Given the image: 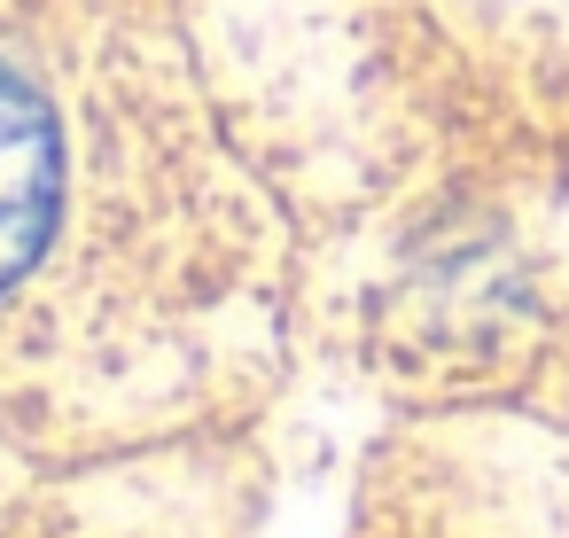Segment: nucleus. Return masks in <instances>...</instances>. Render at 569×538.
<instances>
[{
  "label": "nucleus",
  "mask_w": 569,
  "mask_h": 538,
  "mask_svg": "<svg viewBox=\"0 0 569 538\" xmlns=\"http://www.w3.org/2000/svg\"><path fill=\"white\" fill-rule=\"evenodd\" d=\"M56 227V118L0 63V289H9Z\"/></svg>",
  "instance_id": "obj_1"
}]
</instances>
